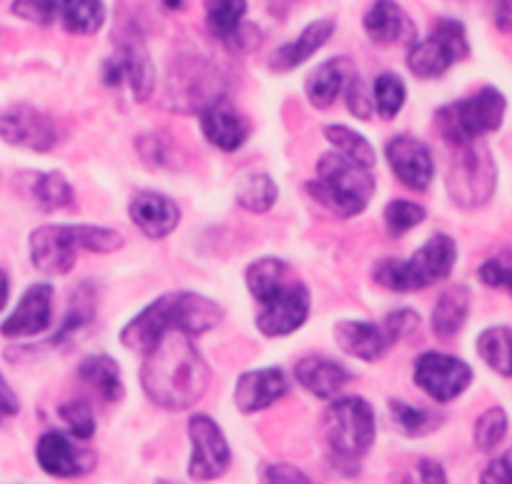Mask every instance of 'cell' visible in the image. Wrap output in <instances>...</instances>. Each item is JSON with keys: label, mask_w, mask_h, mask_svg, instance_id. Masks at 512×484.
Returning <instances> with one entry per match:
<instances>
[{"label": "cell", "mask_w": 512, "mask_h": 484, "mask_svg": "<svg viewBox=\"0 0 512 484\" xmlns=\"http://www.w3.org/2000/svg\"><path fill=\"white\" fill-rule=\"evenodd\" d=\"M477 279L485 284L487 289H500L512 296V246L502 249L497 254L487 256L480 266H477Z\"/></svg>", "instance_id": "obj_41"}, {"label": "cell", "mask_w": 512, "mask_h": 484, "mask_svg": "<svg viewBox=\"0 0 512 484\" xmlns=\"http://www.w3.org/2000/svg\"><path fill=\"white\" fill-rule=\"evenodd\" d=\"M309 199L329 216L349 221L362 216L377 194V176L364 166L352 164L339 153L327 151L317 158L314 176L304 184Z\"/></svg>", "instance_id": "obj_5"}, {"label": "cell", "mask_w": 512, "mask_h": 484, "mask_svg": "<svg viewBox=\"0 0 512 484\" xmlns=\"http://www.w3.org/2000/svg\"><path fill=\"white\" fill-rule=\"evenodd\" d=\"M507 432H510V417L502 407H487L480 417L475 419V427H472V444H475L477 452L490 454L505 442Z\"/></svg>", "instance_id": "obj_39"}, {"label": "cell", "mask_w": 512, "mask_h": 484, "mask_svg": "<svg viewBox=\"0 0 512 484\" xmlns=\"http://www.w3.org/2000/svg\"><path fill=\"white\" fill-rule=\"evenodd\" d=\"M8 301H11V276L0 266V314L6 311Z\"/></svg>", "instance_id": "obj_50"}, {"label": "cell", "mask_w": 512, "mask_h": 484, "mask_svg": "<svg viewBox=\"0 0 512 484\" xmlns=\"http://www.w3.org/2000/svg\"><path fill=\"white\" fill-rule=\"evenodd\" d=\"M164 6L169 8V11H179V8L184 6V0H164Z\"/></svg>", "instance_id": "obj_52"}, {"label": "cell", "mask_w": 512, "mask_h": 484, "mask_svg": "<svg viewBox=\"0 0 512 484\" xmlns=\"http://www.w3.org/2000/svg\"><path fill=\"white\" fill-rule=\"evenodd\" d=\"M11 13L33 26H53L58 23L61 0H13Z\"/></svg>", "instance_id": "obj_42"}, {"label": "cell", "mask_w": 512, "mask_h": 484, "mask_svg": "<svg viewBox=\"0 0 512 484\" xmlns=\"http://www.w3.org/2000/svg\"><path fill=\"white\" fill-rule=\"evenodd\" d=\"M103 83L108 88L128 86L136 103H146L156 91V66L139 36H126L116 53L103 63Z\"/></svg>", "instance_id": "obj_12"}, {"label": "cell", "mask_w": 512, "mask_h": 484, "mask_svg": "<svg viewBox=\"0 0 512 484\" xmlns=\"http://www.w3.org/2000/svg\"><path fill=\"white\" fill-rule=\"evenodd\" d=\"M123 246H126V239L121 231L111 226L51 221V224L36 226L28 234V259L38 274L58 279L76 269L81 251L108 256L121 251Z\"/></svg>", "instance_id": "obj_2"}, {"label": "cell", "mask_w": 512, "mask_h": 484, "mask_svg": "<svg viewBox=\"0 0 512 484\" xmlns=\"http://www.w3.org/2000/svg\"><path fill=\"white\" fill-rule=\"evenodd\" d=\"M472 309V291L465 284H452L440 291L432 304L430 329L437 339L450 342L465 329Z\"/></svg>", "instance_id": "obj_25"}, {"label": "cell", "mask_w": 512, "mask_h": 484, "mask_svg": "<svg viewBox=\"0 0 512 484\" xmlns=\"http://www.w3.org/2000/svg\"><path fill=\"white\" fill-rule=\"evenodd\" d=\"M292 377L284 367H256L246 369L236 377L234 407L244 417L267 412L274 404L284 402L292 392Z\"/></svg>", "instance_id": "obj_18"}, {"label": "cell", "mask_w": 512, "mask_h": 484, "mask_svg": "<svg viewBox=\"0 0 512 484\" xmlns=\"http://www.w3.org/2000/svg\"><path fill=\"white\" fill-rule=\"evenodd\" d=\"M176 332L174 291L156 296L149 304L141 306L131 319L118 329V342L126 352L146 357L166 334Z\"/></svg>", "instance_id": "obj_17"}, {"label": "cell", "mask_w": 512, "mask_h": 484, "mask_svg": "<svg viewBox=\"0 0 512 484\" xmlns=\"http://www.w3.org/2000/svg\"><path fill=\"white\" fill-rule=\"evenodd\" d=\"M420 321V311H415L412 306H400V309H392L390 314L384 316L382 324L390 332V337L400 344L402 339L410 337V334H415L420 329Z\"/></svg>", "instance_id": "obj_46"}, {"label": "cell", "mask_w": 512, "mask_h": 484, "mask_svg": "<svg viewBox=\"0 0 512 484\" xmlns=\"http://www.w3.org/2000/svg\"><path fill=\"white\" fill-rule=\"evenodd\" d=\"M199 131L211 148L221 153H236L249 143L251 123L229 101H216L199 111Z\"/></svg>", "instance_id": "obj_22"}, {"label": "cell", "mask_w": 512, "mask_h": 484, "mask_svg": "<svg viewBox=\"0 0 512 484\" xmlns=\"http://www.w3.org/2000/svg\"><path fill=\"white\" fill-rule=\"evenodd\" d=\"M467 58L470 38L457 18H440L425 38H415L407 48V68L420 81H437Z\"/></svg>", "instance_id": "obj_7"}, {"label": "cell", "mask_w": 512, "mask_h": 484, "mask_svg": "<svg viewBox=\"0 0 512 484\" xmlns=\"http://www.w3.org/2000/svg\"><path fill=\"white\" fill-rule=\"evenodd\" d=\"M402 484H450V477L440 459L420 457L402 474Z\"/></svg>", "instance_id": "obj_44"}, {"label": "cell", "mask_w": 512, "mask_h": 484, "mask_svg": "<svg viewBox=\"0 0 512 484\" xmlns=\"http://www.w3.org/2000/svg\"><path fill=\"white\" fill-rule=\"evenodd\" d=\"M96 314H98V291L91 281H83V284H78L76 291H73L66 314L61 316V321H58V327L53 329L48 342H51L53 347H61V344H66L68 339H73L76 334H81L83 329L91 327L93 321H96Z\"/></svg>", "instance_id": "obj_28"}, {"label": "cell", "mask_w": 512, "mask_h": 484, "mask_svg": "<svg viewBox=\"0 0 512 484\" xmlns=\"http://www.w3.org/2000/svg\"><path fill=\"white\" fill-rule=\"evenodd\" d=\"M76 377L101 402L118 404L126 397V382H123L121 364L111 354H88V357H83L76 367Z\"/></svg>", "instance_id": "obj_26"}, {"label": "cell", "mask_w": 512, "mask_h": 484, "mask_svg": "<svg viewBox=\"0 0 512 484\" xmlns=\"http://www.w3.org/2000/svg\"><path fill=\"white\" fill-rule=\"evenodd\" d=\"M38 469L53 479H83L96 469L98 457L91 447L73 439L63 429H46L33 447Z\"/></svg>", "instance_id": "obj_14"}, {"label": "cell", "mask_w": 512, "mask_h": 484, "mask_svg": "<svg viewBox=\"0 0 512 484\" xmlns=\"http://www.w3.org/2000/svg\"><path fill=\"white\" fill-rule=\"evenodd\" d=\"M447 196L462 211H475L490 204L497 191V164L485 143L457 148L447 171Z\"/></svg>", "instance_id": "obj_8"}, {"label": "cell", "mask_w": 512, "mask_h": 484, "mask_svg": "<svg viewBox=\"0 0 512 484\" xmlns=\"http://www.w3.org/2000/svg\"><path fill=\"white\" fill-rule=\"evenodd\" d=\"M477 357L485 362L487 369L497 377L512 379V329L505 324H495L477 334Z\"/></svg>", "instance_id": "obj_33"}, {"label": "cell", "mask_w": 512, "mask_h": 484, "mask_svg": "<svg viewBox=\"0 0 512 484\" xmlns=\"http://www.w3.org/2000/svg\"><path fill=\"white\" fill-rule=\"evenodd\" d=\"M384 161L392 176L412 194H425L435 184L437 164L430 143L412 133H395L384 143Z\"/></svg>", "instance_id": "obj_16"}, {"label": "cell", "mask_w": 512, "mask_h": 484, "mask_svg": "<svg viewBox=\"0 0 512 484\" xmlns=\"http://www.w3.org/2000/svg\"><path fill=\"white\" fill-rule=\"evenodd\" d=\"M56 324V289L51 281H33L8 316L0 321V337L8 342H28L48 334Z\"/></svg>", "instance_id": "obj_13"}, {"label": "cell", "mask_w": 512, "mask_h": 484, "mask_svg": "<svg viewBox=\"0 0 512 484\" xmlns=\"http://www.w3.org/2000/svg\"><path fill=\"white\" fill-rule=\"evenodd\" d=\"M497 8H500L502 18H512V0H495Z\"/></svg>", "instance_id": "obj_51"}, {"label": "cell", "mask_w": 512, "mask_h": 484, "mask_svg": "<svg viewBox=\"0 0 512 484\" xmlns=\"http://www.w3.org/2000/svg\"><path fill=\"white\" fill-rule=\"evenodd\" d=\"M322 136L329 143V151L339 153V156L352 161V164L374 171V166H377V148L362 131L347 126V123H327L322 128Z\"/></svg>", "instance_id": "obj_31"}, {"label": "cell", "mask_w": 512, "mask_h": 484, "mask_svg": "<svg viewBox=\"0 0 512 484\" xmlns=\"http://www.w3.org/2000/svg\"><path fill=\"white\" fill-rule=\"evenodd\" d=\"M31 194L38 209L46 211V214H56V211H66L76 206V189L61 171H41V174H36Z\"/></svg>", "instance_id": "obj_35"}, {"label": "cell", "mask_w": 512, "mask_h": 484, "mask_svg": "<svg viewBox=\"0 0 512 484\" xmlns=\"http://www.w3.org/2000/svg\"><path fill=\"white\" fill-rule=\"evenodd\" d=\"M21 414V399H18L16 389L11 387L3 372H0V424Z\"/></svg>", "instance_id": "obj_49"}, {"label": "cell", "mask_w": 512, "mask_h": 484, "mask_svg": "<svg viewBox=\"0 0 512 484\" xmlns=\"http://www.w3.org/2000/svg\"><path fill=\"white\" fill-rule=\"evenodd\" d=\"M364 33L377 46H392L412 33V21L397 0H374L362 18Z\"/></svg>", "instance_id": "obj_27"}, {"label": "cell", "mask_w": 512, "mask_h": 484, "mask_svg": "<svg viewBox=\"0 0 512 484\" xmlns=\"http://www.w3.org/2000/svg\"><path fill=\"white\" fill-rule=\"evenodd\" d=\"M334 342L342 354L362 364L382 362L397 347L382 321L372 319H339L334 324Z\"/></svg>", "instance_id": "obj_19"}, {"label": "cell", "mask_w": 512, "mask_h": 484, "mask_svg": "<svg viewBox=\"0 0 512 484\" xmlns=\"http://www.w3.org/2000/svg\"><path fill=\"white\" fill-rule=\"evenodd\" d=\"M457 261H460V246L455 236L437 231L422 241L420 249L412 251L407 259L382 256L374 261L372 281L392 294H415L450 279Z\"/></svg>", "instance_id": "obj_4"}, {"label": "cell", "mask_w": 512, "mask_h": 484, "mask_svg": "<svg viewBox=\"0 0 512 484\" xmlns=\"http://www.w3.org/2000/svg\"><path fill=\"white\" fill-rule=\"evenodd\" d=\"M186 437H189L186 477L196 484L219 482L234 462L224 427L211 414L194 412L186 422Z\"/></svg>", "instance_id": "obj_9"}, {"label": "cell", "mask_w": 512, "mask_h": 484, "mask_svg": "<svg viewBox=\"0 0 512 484\" xmlns=\"http://www.w3.org/2000/svg\"><path fill=\"white\" fill-rule=\"evenodd\" d=\"M292 279V266L282 256H259L244 271V284L256 304L267 301Z\"/></svg>", "instance_id": "obj_29"}, {"label": "cell", "mask_w": 512, "mask_h": 484, "mask_svg": "<svg viewBox=\"0 0 512 484\" xmlns=\"http://www.w3.org/2000/svg\"><path fill=\"white\" fill-rule=\"evenodd\" d=\"M292 382H297L304 392L312 394L319 402H332V399L342 397L344 389L354 382V374L339 359L327 357V354H307L294 364Z\"/></svg>", "instance_id": "obj_21"}, {"label": "cell", "mask_w": 512, "mask_h": 484, "mask_svg": "<svg viewBox=\"0 0 512 484\" xmlns=\"http://www.w3.org/2000/svg\"><path fill=\"white\" fill-rule=\"evenodd\" d=\"M139 384L154 407L164 412H189L209 389L211 367L194 339L171 332L144 357Z\"/></svg>", "instance_id": "obj_1"}, {"label": "cell", "mask_w": 512, "mask_h": 484, "mask_svg": "<svg viewBox=\"0 0 512 484\" xmlns=\"http://www.w3.org/2000/svg\"><path fill=\"white\" fill-rule=\"evenodd\" d=\"M204 11L211 36L219 38L226 46H239L244 38L249 0H204Z\"/></svg>", "instance_id": "obj_30"}, {"label": "cell", "mask_w": 512, "mask_h": 484, "mask_svg": "<svg viewBox=\"0 0 512 484\" xmlns=\"http://www.w3.org/2000/svg\"><path fill=\"white\" fill-rule=\"evenodd\" d=\"M390 417L392 424L400 429V434H405L407 439H422L427 434L437 432L442 427V414L432 412V409L417 407V404L405 402V399H390Z\"/></svg>", "instance_id": "obj_36"}, {"label": "cell", "mask_w": 512, "mask_h": 484, "mask_svg": "<svg viewBox=\"0 0 512 484\" xmlns=\"http://www.w3.org/2000/svg\"><path fill=\"white\" fill-rule=\"evenodd\" d=\"M259 484H317L309 477L307 469L292 462H262L256 469Z\"/></svg>", "instance_id": "obj_43"}, {"label": "cell", "mask_w": 512, "mask_h": 484, "mask_svg": "<svg viewBox=\"0 0 512 484\" xmlns=\"http://www.w3.org/2000/svg\"><path fill=\"white\" fill-rule=\"evenodd\" d=\"M372 106L382 121H395L407 106V83L400 73L384 71L372 81Z\"/></svg>", "instance_id": "obj_37"}, {"label": "cell", "mask_w": 512, "mask_h": 484, "mask_svg": "<svg viewBox=\"0 0 512 484\" xmlns=\"http://www.w3.org/2000/svg\"><path fill=\"white\" fill-rule=\"evenodd\" d=\"M61 128L41 108L31 103H13L0 111V141L31 153H51L61 143Z\"/></svg>", "instance_id": "obj_15"}, {"label": "cell", "mask_w": 512, "mask_h": 484, "mask_svg": "<svg viewBox=\"0 0 512 484\" xmlns=\"http://www.w3.org/2000/svg\"><path fill=\"white\" fill-rule=\"evenodd\" d=\"M480 484H512V447L485 464L480 472Z\"/></svg>", "instance_id": "obj_48"}, {"label": "cell", "mask_w": 512, "mask_h": 484, "mask_svg": "<svg viewBox=\"0 0 512 484\" xmlns=\"http://www.w3.org/2000/svg\"><path fill=\"white\" fill-rule=\"evenodd\" d=\"M108 8L103 0H61L58 23L73 36H96L106 26Z\"/></svg>", "instance_id": "obj_34"}, {"label": "cell", "mask_w": 512, "mask_h": 484, "mask_svg": "<svg viewBox=\"0 0 512 484\" xmlns=\"http://www.w3.org/2000/svg\"><path fill=\"white\" fill-rule=\"evenodd\" d=\"M128 219L149 241H164L181 226V206L164 191H136L128 201Z\"/></svg>", "instance_id": "obj_20"}, {"label": "cell", "mask_w": 512, "mask_h": 484, "mask_svg": "<svg viewBox=\"0 0 512 484\" xmlns=\"http://www.w3.org/2000/svg\"><path fill=\"white\" fill-rule=\"evenodd\" d=\"M136 146H139L141 161L149 164L151 169H161V166L169 164V148H166L164 138L159 133H141Z\"/></svg>", "instance_id": "obj_47"}, {"label": "cell", "mask_w": 512, "mask_h": 484, "mask_svg": "<svg viewBox=\"0 0 512 484\" xmlns=\"http://www.w3.org/2000/svg\"><path fill=\"white\" fill-rule=\"evenodd\" d=\"M507 98L500 88L482 86L475 93L445 103L435 111V128L442 141L455 148L475 146L482 138L497 133L505 123Z\"/></svg>", "instance_id": "obj_6"}, {"label": "cell", "mask_w": 512, "mask_h": 484, "mask_svg": "<svg viewBox=\"0 0 512 484\" xmlns=\"http://www.w3.org/2000/svg\"><path fill=\"white\" fill-rule=\"evenodd\" d=\"M475 382V369L455 354L427 352L417 354L412 362V384L435 404H452Z\"/></svg>", "instance_id": "obj_10"}, {"label": "cell", "mask_w": 512, "mask_h": 484, "mask_svg": "<svg viewBox=\"0 0 512 484\" xmlns=\"http://www.w3.org/2000/svg\"><path fill=\"white\" fill-rule=\"evenodd\" d=\"M342 98H344V106H347V111L352 113V118H357V121H369V118L374 116L372 93L367 91V86H364V81L359 78V73H354L352 81L347 83Z\"/></svg>", "instance_id": "obj_45"}, {"label": "cell", "mask_w": 512, "mask_h": 484, "mask_svg": "<svg viewBox=\"0 0 512 484\" xmlns=\"http://www.w3.org/2000/svg\"><path fill=\"white\" fill-rule=\"evenodd\" d=\"M58 417L63 422V432L71 434L78 442L88 444L98 432V419L93 412V404L83 397H73L58 407Z\"/></svg>", "instance_id": "obj_40"}, {"label": "cell", "mask_w": 512, "mask_h": 484, "mask_svg": "<svg viewBox=\"0 0 512 484\" xmlns=\"http://www.w3.org/2000/svg\"><path fill=\"white\" fill-rule=\"evenodd\" d=\"M384 229L392 239H402L427 221V209L412 199H392L382 209Z\"/></svg>", "instance_id": "obj_38"}, {"label": "cell", "mask_w": 512, "mask_h": 484, "mask_svg": "<svg viewBox=\"0 0 512 484\" xmlns=\"http://www.w3.org/2000/svg\"><path fill=\"white\" fill-rule=\"evenodd\" d=\"M322 432L332 469L352 479L362 472V462L377 444V412L369 399L342 394L327 402Z\"/></svg>", "instance_id": "obj_3"}, {"label": "cell", "mask_w": 512, "mask_h": 484, "mask_svg": "<svg viewBox=\"0 0 512 484\" xmlns=\"http://www.w3.org/2000/svg\"><path fill=\"white\" fill-rule=\"evenodd\" d=\"M234 199L246 214L264 216L279 204V184L267 171H251V174H244L239 179L234 189Z\"/></svg>", "instance_id": "obj_32"}, {"label": "cell", "mask_w": 512, "mask_h": 484, "mask_svg": "<svg viewBox=\"0 0 512 484\" xmlns=\"http://www.w3.org/2000/svg\"><path fill=\"white\" fill-rule=\"evenodd\" d=\"M354 73L359 71L347 56H334L319 63L304 81V96L309 106L317 111H329L344 96V88L352 81Z\"/></svg>", "instance_id": "obj_24"}, {"label": "cell", "mask_w": 512, "mask_h": 484, "mask_svg": "<svg viewBox=\"0 0 512 484\" xmlns=\"http://www.w3.org/2000/svg\"><path fill=\"white\" fill-rule=\"evenodd\" d=\"M312 316V289L292 276L277 294L259 304L254 316L256 332L264 339H287L307 327Z\"/></svg>", "instance_id": "obj_11"}, {"label": "cell", "mask_w": 512, "mask_h": 484, "mask_svg": "<svg viewBox=\"0 0 512 484\" xmlns=\"http://www.w3.org/2000/svg\"><path fill=\"white\" fill-rule=\"evenodd\" d=\"M334 31H337V23H334L332 18L312 21L297 38L282 43V46L269 56V68H272L274 73L297 71V68H302L304 63L312 61V58L332 41Z\"/></svg>", "instance_id": "obj_23"}]
</instances>
